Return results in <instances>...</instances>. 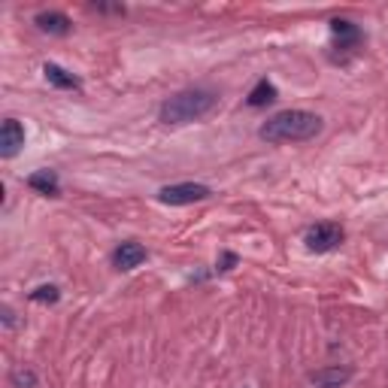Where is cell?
Segmentation results:
<instances>
[{
    "label": "cell",
    "mask_w": 388,
    "mask_h": 388,
    "mask_svg": "<svg viewBox=\"0 0 388 388\" xmlns=\"http://www.w3.org/2000/svg\"><path fill=\"white\" fill-rule=\"evenodd\" d=\"M331 34L337 37V49H346V52H355L361 46V30L355 28L346 18H334L331 22Z\"/></svg>",
    "instance_id": "8992f818"
},
{
    "label": "cell",
    "mask_w": 388,
    "mask_h": 388,
    "mask_svg": "<svg viewBox=\"0 0 388 388\" xmlns=\"http://www.w3.org/2000/svg\"><path fill=\"white\" fill-rule=\"evenodd\" d=\"M349 380H352L349 367H322V370L310 373V382L315 388H343Z\"/></svg>",
    "instance_id": "52a82bcc"
},
{
    "label": "cell",
    "mask_w": 388,
    "mask_h": 388,
    "mask_svg": "<svg viewBox=\"0 0 388 388\" xmlns=\"http://www.w3.org/2000/svg\"><path fill=\"white\" fill-rule=\"evenodd\" d=\"M210 188L200 186V182H179V186H164L158 191L161 203H170V207H188V203H200L210 198Z\"/></svg>",
    "instance_id": "3957f363"
},
{
    "label": "cell",
    "mask_w": 388,
    "mask_h": 388,
    "mask_svg": "<svg viewBox=\"0 0 388 388\" xmlns=\"http://www.w3.org/2000/svg\"><path fill=\"white\" fill-rule=\"evenodd\" d=\"M43 73H46V79H49V83H52L55 88H64V91L79 88V79H76L73 73H67L64 67H58V64H46Z\"/></svg>",
    "instance_id": "8fae6325"
},
{
    "label": "cell",
    "mask_w": 388,
    "mask_h": 388,
    "mask_svg": "<svg viewBox=\"0 0 388 388\" xmlns=\"http://www.w3.org/2000/svg\"><path fill=\"white\" fill-rule=\"evenodd\" d=\"M22 146H25V128L16 119H6L4 128H0V155L13 158Z\"/></svg>",
    "instance_id": "5b68a950"
},
{
    "label": "cell",
    "mask_w": 388,
    "mask_h": 388,
    "mask_svg": "<svg viewBox=\"0 0 388 388\" xmlns=\"http://www.w3.org/2000/svg\"><path fill=\"white\" fill-rule=\"evenodd\" d=\"M216 91L207 88H191V91H179L170 100H164L161 107V121L164 125H188V121L203 119L207 112L216 107Z\"/></svg>",
    "instance_id": "7a4b0ae2"
},
{
    "label": "cell",
    "mask_w": 388,
    "mask_h": 388,
    "mask_svg": "<svg viewBox=\"0 0 388 388\" xmlns=\"http://www.w3.org/2000/svg\"><path fill=\"white\" fill-rule=\"evenodd\" d=\"M9 382H13L16 388H34L37 376H34V370H28V367H16V370L9 373Z\"/></svg>",
    "instance_id": "4fadbf2b"
},
{
    "label": "cell",
    "mask_w": 388,
    "mask_h": 388,
    "mask_svg": "<svg viewBox=\"0 0 388 388\" xmlns=\"http://www.w3.org/2000/svg\"><path fill=\"white\" fill-rule=\"evenodd\" d=\"M270 100H277V88H273V83H267V79H261V83L249 91V100H246V104L258 109V107H267Z\"/></svg>",
    "instance_id": "7c38bea8"
},
{
    "label": "cell",
    "mask_w": 388,
    "mask_h": 388,
    "mask_svg": "<svg viewBox=\"0 0 388 388\" xmlns=\"http://www.w3.org/2000/svg\"><path fill=\"white\" fill-rule=\"evenodd\" d=\"M146 261V249L140 246V243H121L112 255V264H116V270H134L140 264Z\"/></svg>",
    "instance_id": "ba28073f"
},
{
    "label": "cell",
    "mask_w": 388,
    "mask_h": 388,
    "mask_svg": "<svg viewBox=\"0 0 388 388\" xmlns=\"http://www.w3.org/2000/svg\"><path fill=\"white\" fill-rule=\"evenodd\" d=\"M28 186L34 188V191H40V194H46V198H58V194H61L58 176H55L52 170H40V173H34V176L28 179Z\"/></svg>",
    "instance_id": "30bf717a"
},
{
    "label": "cell",
    "mask_w": 388,
    "mask_h": 388,
    "mask_svg": "<svg viewBox=\"0 0 388 388\" xmlns=\"http://www.w3.org/2000/svg\"><path fill=\"white\" fill-rule=\"evenodd\" d=\"M315 134H322V119L306 109L277 112L258 131V137L267 143H303V140H313Z\"/></svg>",
    "instance_id": "6da1fadb"
},
{
    "label": "cell",
    "mask_w": 388,
    "mask_h": 388,
    "mask_svg": "<svg viewBox=\"0 0 388 388\" xmlns=\"http://www.w3.org/2000/svg\"><path fill=\"white\" fill-rule=\"evenodd\" d=\"M343 237H346V234H343L340 224L322 222V224H315V228L306 231L303 243H306V249H310V252H331V249L340 246Z\"/></svg>",
    "instance_id": "277c9868"
},
{
    "label": "cell",
    "mask_w": 388,
    "mask_h": 388,
    "mask_svg": "<svg viewBox=\"0 0 388 388\" xmlns=\"http://www.w3.org/2000/svg\"><path fill=\"white\" fill-rule=\"evenodd\" d=\"M30 301H37V303H55V301H58V289H55V285H40L37 291H30Z\"/></svg>",
    "instance_id": "5bb4252c"
},
{
    "label": "cell",
    "mask_w": 388,
    "mask_h": 388,
    "mask_svg": "<svg viewBox=\"0 0 388 388\" xmlns=\"http://www.w3.org/2000/svg\"><path fill=\"white\" fill-rule=\"evenodd\" d=\"M37 28L43 30V34L64 37V34H70L73 22H70V18H67L64 13H40V16H37Z\"/></svg>",
    "instance_id": "9c48e42d"
}]
</instances>
